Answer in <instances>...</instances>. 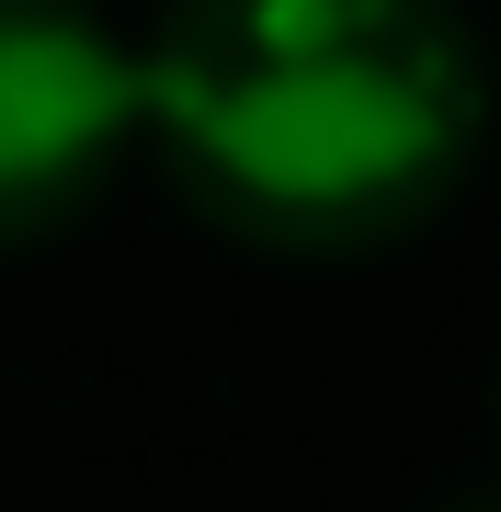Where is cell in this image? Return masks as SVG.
<instances>
[{
	"mask_svg": "<svg viewBox=\"0 0 501 512\" xmlns=\"http://www.w3.org/2000/svg\"><path fill=\"white\" fill-rule=\"evenodd\" d=\"M126 80L160 183L274 262L422 239L490 148V46L456 0H171Z\"/></svg>",
	"mask_w": 501,
	"mask_h": 512,
	"instance_id": "obj_1",
	"label": "cell"
},
{
	"mask_svg": "<svg viewBox=\"0 0 501 512\" xmlns=\"http://www.w3.org/2000/svg\"><path fill=\"white\" fill-rule=\"evenodd\" d=\"M137 160V80L92 0H0V251H46Z\"/></svg>",
	"mask_w": 501,
	"mask_h": 512,
	"instance_id": "obj_2",
	"label": "cell"
},
{
	"mask_svg": "<svg viewBox=\"0 0 501 512\" xmlns=\"http://www.w3.org/2000/svg\"><path fill=\"white\" fill-rule=\"evenodd\" d=\"M433 512H501V478H467V490H445Z\"/></svg>",
	"mask_w": 501,
	"mask_h": 512,
	"instance_id": "obj_3",
	"label": "cell"
}]
</instances>
